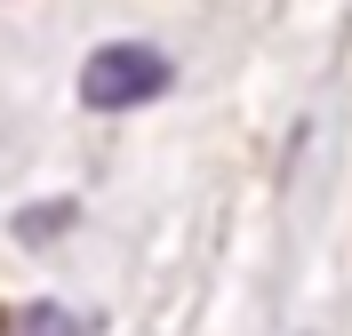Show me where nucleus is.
<instances>
[{
  "label": "nucleus",
  "mask_w": 352,
  "mask_h": 336,
  "mask_svg": "<svg viewBox=\"0 0 352 336\" xmlns=\"http://www.w3.org/2000/svg\"><path fill=\"white\" fill-rule=\"evenodd\" d=\"M0 336H96V320L72 313V304H24V313H8Z\"/></svg>",
  "instance_id": "f03ea898"
},
{
  "label": "nucleus",
  "mask_w": 352,
  "mask_h": 336,
  "mask_svg": "<svg viewBox=\"0 0 352 336\" xmlns=\"http://www.w3.org/2000/svg\"><path fill=\"white\" fill-rule=\"evenodd\" d=\"M65 224H72V201H41V208H24V216H16V240L41 248V240H56Z\"/></svg>",
  "instance_id": "7ed1b4c3"
},
{
  "label": "nucleus",
  "mask_w": 352,
  "mask_h": 336,
  "mask_svg": "<svg viewBox=\"0 0 352 336\" xmlns=\"http://www.w3.org/2000/svg\"><path fill=\"white\" fill-rule=\"evenodd\" d=\"M168 89V56L144 41H104L96 56L80 65V104L88 112H136Z\"/></svg>",
  "instance_id": "f257e3e1"
}]
</instances>
